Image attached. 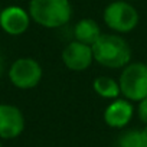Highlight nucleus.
I'll list each match as a JSON object with an SVG mask.
<instances>
[{
	"label": "nucleus",
	"instance_id": "14",
	"mask_svg": "<svg viewBox=\"0 0 147 147\" xmlns=\"http://www.w3.org/2000/svg\"><path fill=\"white\" fill-rule=\"evenodd\" d=\"M3 68H5V61H3V56L0 55V75H2V72H3Z\"/></svg>",
	"mask_w": 147,
	"mask_h": 147
},
{
	"label": "nucleus",
	"instance_id": "3",
	"mask_svg": "<svg viewBox=\"0 0 147 147\" xmlns=\"http://www.w3.org/2000/svg\"><path fill=\"white\" fill-rule=\"evenodd\" d=\"M120 91L125 100L140 102L147 97V63L130 62L125 65L118 78Z\"/></svg>",
	"mask_w": 147,
	"mask_h": 147
},
{
	"label": "nucleus",
	"instance_id": "8",
	"mask_svg": "<svg viewBox=\"0 0 147 147\" xmlns=\"http://www.w3.org/2000/svg\"><path fill=\"white\" fill-rule=\"evenodd\" d=\"M30 15L20 6H9L0 10V28L7 35H23L30 25Z\"/></svg>",
	"mask_w": 147,
	"mask_h": 147
},
{
	"label": "nucleus",
	"instance_id": "2",
	"mask_svg": "<svg viewBox=\"0 0 147 147\" xmlns=\"http://www.w3.org/2000/svg\"><path fill=\"white\" fill-rule=\"evenodd\" d=\"M28 12L35 23L46 29L62 28L72 18L69 0H30Z\"/></svg>",
	"mask_w": 147,
	"mask_h": 147
},
{
	"label": "nucleus",
	"instance_id": "10",
	"mask_svg": "<svg viewBox=\"0 0 147 147\" xmlns=\"http://www.w3.org/2000/svg\"><path fill=\"white\" fill-rule=\"evenodd\" d=\"M101 35L102 33L100 25L97 23V20L90 18H84L78 20V23L74 28V40H78L90 46H92Z\"/></svg>",
	"mask_w": 147,
	"mask_h": 147
},
{
	"label": "nucleus",
	"instance_id": "1",
	"mask_svg": "<svg viewBox=\"0 0 147 147\" xmlns=\"http://www.w3.org/2000/svg\"><path fill=\"white\" fill-rule=\"evenodd\" d=\"M91 48L94 61L105 68L120 69L131 61V48L120 35L102 33Z\"/></svg>",
	"mask_w": 147,
	"mask_h": 147
},
{
	"label": "nucleus",
	"instance_id": "7",
	"mask_svg": "<svg viewBox=\"0 0 147 147\" xmlns=\"http://www.w3.org/2000/svg\"><path fill=\"white\" fill-rule=\"evenodd\" d=\"M25 130V117L20 108L12 104H0V138L12 140Z\"/></svg>",
	"mask_w": 147,
	"mask_h": 147
},
{
	"label": "nucleus",
	"instance_id": "15",
	"mask_svg": "<svg viewBox=\"0 0 147 147\" xmlns=\"http://www.w3.org/2000/svg\"><path fill=\"white\" fill-rule=\"evenodd\" d=\"M0 147H2V143H0Z\"/></svg>",
	"mask_w": 147,
	"mask_h": 147
},
{
	"label": "nucleus",
	"instance_id": "5",
	"mask_svg": "<svg viewBox=\"0 0 147 147\" xmlns=\"http://www.w3.org/2000/svg\"><path fill=\"white\" fill-rule=\"evenodd\" d=\"M43 69L40 63L29 56L16 59L9 68V81L19 90H30L42 81Z\"/></svg>",
	"mask_w": 147,
	"mask_h": 147
},
{
	"label": "nucleus",
	"instance_id": "13",
	"mask_svg": "<svg viewBox=\"0 0 147 147\" xmlns=\"http://www.w3.org/2000/svg\"><path fill=\"white\" fill-rule=\"evenodd\" d=\"M137 115H138L140 121L144 125H147V97L138 102V105H137Z\"/></svg>",
	"mask_w": 147,
	"mask_h": 147
},
{
	"label": "nucleus",
	"instance_id": "11",
	"mask_svg": "<svg viewBox=\"0 0 147 147\" xmlns=\"http://www.w3.org/2000/svg\"><path fill=\"white\" fill-rule=\"evenodd\" d=\"M92 88L97 95L105 100H115L121 94L118 81H115L111 77H105V75L97 77L92 82Z\"/></svg>",
	"mask_w": 147,
	"mask_h": 147
},
{
	"label": "nucleus",
	"instance_id": "12",
	"mask_svg": "<svg viewBox=\"0 0 147 147\" xmlns=\"http://www.w3.org/2000/svg\"><path fill=\"white\" fill-rule=\"evenodd\" d=\"M115 147H147V125L141 130L131 128L121 133L117 138Z\"/></svg>",
	"mask_w": 147,
	"mask_h": 147
},
{
	"label": "nucleus",
	"instance_id": "9",
	"mask_svg": "<svg viewBox=\"0 0 147 147\" xmlns=\"http://www.w3.org/2000/svg\"><path fill=\"white\" fill-rule=\"evenodd\" d=\"M134 115V107L131 101L125 98H115L104 110V123L111 128H124L128 125Z\"/></svg>",
	"mask_w": 147,
	"mask_h": 147
},
{
	"label": "nucleus",
	"instance_id": "4",
	"mask_svg": "<svg viewBox=\"0 0 147 147\" xmlns=\"http://www.w3.org/2000/svg\"><path fill=\"white\" fill-rule=\"evenodd\" d=\"M137 9L124 0H115L107 5L102 13L104 23L115 33H128L138 25Z\"/></svg>",
	"mask_w": 147,
	"mask_h": 147
},
{
	"label": "nucleus",
	"instance_id": "6",
	"mask_svg": "<svg viewBox=\"0 0 147 147\" xmlns=\"http://www.w3.org/2000/svg\"><path fill=\"white\" fill-rule=\"evenodd\" d=\"M61 59L69 71L82 72L88 69L91 63L94 62L92 48L78 40H72L62 49Z\"/></svg>",
	"mask_w": 147,
	"mask_h": 147
}]
</instances>
